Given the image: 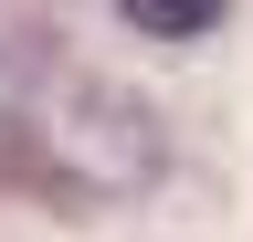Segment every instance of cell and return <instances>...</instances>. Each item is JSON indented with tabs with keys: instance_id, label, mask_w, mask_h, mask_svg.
<instances>
[{
	"instance_id": "cell-1",
	"label": "cell",
	"mask_w": 253,
	"mask_h": 242,
	"mask_svg": "<svg viewBox=\"0 0 253 242\" xmlns=\"http://www.w3.org/2000/svg\"><path fill=\"white\" fill-rule=\"evenodd\" d=\"M126 21H137L148 42H190V32H211L221 21V0H116Z\"/></svg>"
}]
</instances>
